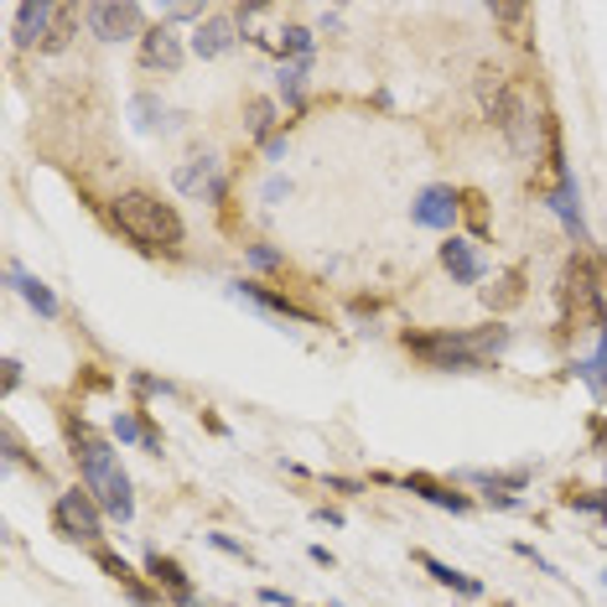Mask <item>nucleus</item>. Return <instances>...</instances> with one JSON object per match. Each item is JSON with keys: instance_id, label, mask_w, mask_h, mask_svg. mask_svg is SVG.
<instances>
[{"instance_id": "obj_1", "label": "nucleus", "mask_w": 607, "mask_h": 607, "mask_svg": "<svg viewBox=\"0 0 607 607\" xmlns=\"http://www.w3.org/2000/svg\"><path fill=\"white\" fill-rule=\"evenodd\" d=\"M68 447H73V462H79L83 489L94 493V504L125 525V519L136 514V493H130V478H125V468H119L115 447L99 442L83 421H68Z\"/></svg>"}, {"instance_id": "obj_2", "label": "nucleus", "mask_w": 607, "mask_h": 607, "mask_svg": "<svg viewBox=\"0 0 607 607\" xmlns=\"http://www.w3.org/2000/svg\"><path fill=\"white\" fill-rule=\"evenodd\" d=\"M110 224H115L136 250H151V255H176L182 239H187L172 203H161L157 193H140V187L136 193H119L115 203H110Z\"/></svg>"}, {"instance_id": "obj_3", "label": "nucleus", "mask_w": 607, "mask_h": 607, "mask_svg": "<svg viewBox=\"0 0 607 607\" xmlns=\"http://www.w3.org/2000/svg\"><path fill=\"white\" fill-rule=\"evenodd\" d=\"M405 348L432 369H483L509 348V328H442V333H405Z\"/></svg>"}, {"instance_id": "obj_4", "label": "nucleus", "mask_w": 607, "mask_h": 607, "mask_svg": "<svg viewBox=\"0 0 607 607\" xmlns=\"http://www.w3.org/2000/svg\"><path fill=\"white\" fill-rule=\"evenodd\" d=\"M478 99H483V115L504 130L519 157H535V146H540V119L529 115V99L519 94L509 83V73H499V68H483L478 73Z\"/></svg>"}, {"instance_id": "obj_5", "label": "nucleus", "mask_w": 607, "mask_h": 607, "mask_svg": "<svg viewBox=\"0 0 607 607\" xmlns=\"http://www.w3.org/2000/svg\"><path fill=\"white\" fill-rule=\"evenodd\" d=\"M79 26V5H53V0H26L16 5V42L21 47H42V53H62Z\"/></svg>"}, {"instance_id": "obj_6", "label": "nucleus", "mask_w": 607, "mask_h": 607, "mask_svg": "<svg viewBox=\"0 0 607 607\" xmlns=\"http://www.w3.org/2000/svg\"><path fill=\"white\" fill-rule=\"evenodd\" d=\"M83 16H89L99 42H140L151 32V26H146V5H136V0H99Z\"/></svg>"}, {"instance_id": "obj_7", "label": "nucleus", "mask_w": 607, "mask_h": 607, "mask_svg": "<svg viewBox=\"0 0 607 607\" xmlns=\"http://www.w3.org/2000/svg\"><path fill=\"white\" fill-rule=\"evenodd\" d=\"M53 529H58L62 540H99V529H104V509L94 504V493L89 489H68L58 493V504H53Z\"/></svg>"}, {"instance_id": "obj_8", "label": "nucleus", "mask_w": 607, "mask_h": 607, "mask_svg": "<svg viewBox=\"0 0 607 607\" xmlns=\"http://www.w3.org/2000/svg\"><path fill=\"white\" fill-rule=\"evenodd\" d=\"M229 291L239 296V301H250V307H260L265 317H280V322H301V328H312L317 317L307 312V307H296L291 296H280V291H265V286H255V280H234Z\"/></svg>"}, {"instance_id": "obj_9", "label": "nucleus", "mask_w": 607, "mask_h": 607, "mask_svg": "<svg viewBox=\"0 0 607 607\" xmlns=\"http://www.w3.org/2000/svg\"><path fill=\"white\" fill-rule=\"evenodd\" d=\"M457 214H462V197L451 193V187H426V193L411 203V218L421 224V229H451L457 224Z\"/></svg>"}, {"instance_id": "obj_10", "label": "nucleus", "mask_w": 607, "mask_h": 607, "mask_svg": "<svg viewBox=\"0 0 607 607\" xmlns=\"http://www.w3.org/2000/svg\"><path fill=\"white\" fill-rule=\"evenodd\" d=\"M172 182H176V187H182L187 197H208V203H218V197H224V172H218V161H214V157L182 161Z\"/></svg>"}, {"instance_id": "obj_11", "label": "nucleus", "mask_w": 607, "mask_h": 607, "mask_svg": "<svg viewBox=\"0 0 607 607\" xmlns=\"http://www.w3.org/2000/svg\"><path fill=\"white\" fill-rule=\"evenodd\" d=\"M182 58H187V53H182V42H176L172 26H151V32L140 37V68H151V73H157V68L161 73H176Z\"/></svg>"}, {"instance_id": "obj_12", "label": "nucleus", "mask_w": 607, "mask_h": 607, "mask_svg": "<svg viewBox=\"0 0 607 607\" xmlns=\"http://www.w3.org/2000/svg\"><path fill=\"white\" fill-rule=\"evenodd\" d=\"M146 571H151V587L167 592L172 603H193V597H197L193 582H187V571L176 566L172 556H161V550H146Z\"/></svg>"}, {"instance_id": "obj_13", "label": "nucleus", "mask_w": 607, "mask_h": 607, "mask_svg": "<svg viewBox=\"0 0 607 607\" xmlns=\"http://www.w3.org/2000/svg\"><path fill=\"white\" fill-rule=\"evenodd\" d=\"M550 208L561 214V224H566L571 234H576V244H587V224H582V193H576V176H571V167H561L556 172V193H550Z\"/></svg>"}, {"instance_id": "obj_14", "label": "nucleus", "mask_w": 607, "mask_h": 607, "mask_svg": "<svg viewBox=\"0 0 607 607\" xmlns=\"http://www.w3.org/2000/svg\"><path fill=\"white\" fill-rule=\"evenodd\" d=\"M94 561H99V571H104V576H110L115 587L130 592V603H136V607H157V592L146 587V582H140L136 571H130L125 561H119L115 550H94Z\"/></svg>"}, {"instance_id": "obj_15", "label": "nucleus", "mask_w": 607, "mask_h": 607, "mask_svg": "<svg viewBox=\"0 0 607 607\" xmlns=\"http://www.w3.org/2000/svg\"><path fill=\"white\" fill-rule=\"evenodd\" d=\"M400 489H405V493H421V499H432L436 509L472 514V499H468V493L447 489V483H436V478H426V472H411V478H400Z\"/></svg>"}, {"instance_id": "obj_16", "label": "nucleus", "mask_w": 607, "mask_h": 607, "mask_svg": "<svg viewBox=\"0 0 607 607\" xmlns=\"http://www.w3.org/2000/svg\"><path fill=\"white\" fill-rule=\"evenodd\" d=\"M442 265H447V275L457 286H478L483 280V260H478V250H472L468 239H447L442 244Z\"/></svg>"}, {"instance_id": "obj_17", "label": "nucleus", "mask_w": 607, "mask_h": 607, "mask_svg": "<svg viewBox=\"0 0 607 607\" xmlns=\"http://www.w3.org/2000/svg\"><path fill=\"white\" fill-rule=\"evenodd\" d=\"M234 32H239L234 16H208L203 26H197L193 53H197V58H218V53H229V47H234Z\"/></svg>"}, {"instance_id": "obj_18", "label": "nucleus", "mask_w": 607, "mask_h": 607, "mask_svg": "<svg viewBox=\"0 0 607 607\" xmlns=\"http://www.w3.org/2000/svg\"><path fill=\"white\" fill-rule=\"evenodd\" d=\"M5 275H11V286H16V291L26 296V301H32V307H37L42 317H58V296L47 291V286H42L37 275H26V271H21V265H16V260L5 265Z\"/></svg>"}, {"instance_id": "obj_19", "label": "nucleus", "mask_w": 607, "mask_h": 607, "mask_svg": "<svg viewBox=\"0 0 607 607\" xmlns=\"http://www.w3.org/2000/svg\"><path fill=\"white\" fill-rule=\"evenodd\" d=\"M421 566L432 571L442 587H451L457 597H483V582H472L468 571H457V566H447V561H436V556H421Z\"/></svg>"}, {"instance_id": "obj_20", "label": "nucleus", "mask_w": 607, "mask_h": 607, "mask_svg": "<svg viewBox=\"0 0 607 607\" xmlns=\"http://www.w3.org/2000/svg\"><path fill=\"white\" fill-rule=\"evenodd\" d=\"M110 432H115L119 442H140V447H146V451H161V432H151V426H146L140 415H130V411H119V415H115V426H110Z\"/></svg>"}, {"instance_id": "obj_21", "label": "nucleus", "mask_w": 607, "mask_h": 607, "mask_svg": "<svg viewBox=\"0 0 607 607\" xmlns=\"http://www.w3.org/2000/svg\"><path fill=\"white\" fill-rule=\"evenodd\" d=\"M468 483H478V489H489V499H499V489H529V468H514V472H462Z\"/></svg>"}, {"instance_id": "obj_22", "label": "nucleus", "mask_w": 607, "mask_h": 607, "mask_svg": "<svg viewBox=\"0 0 607 607\" xmlns=\"http://www.w3.org/2000/svg\"><path fill=\"white\" fill-rule=\"evenodd\" d=\"M307 73H312V58H301V62H280V99L286 104H301V89H307Z\"/></svg>"}, {"instance_id": "obj_23", "label": "nucleus", "mask_w": 607, "mask_h": 607, "mask_svg": "<svg viewBox=\"0 0 607 607\" xmlns=\"http://www.w3.org/2000/svg\"><path fill=\"white\" fill-rule=\"evenodd\" d=\"M280 58L286 62L312 58V32H307V26H286V32H280Z\"/></svg>"}, {"instance_id": "obj_24", "label": "nucleus", "mask_w": 607, "mask_h": 607, "mask_svg": "<svg viewBox=\"0 0 607 607\" xmlns=\"http://www.w3.org/2000/svg\"><path fill=\"white\" fill-rule=\"evenodd\" d=\"M0 436H5V462H11V468H32V472H37V478H42V462H32V457L21 451V432H16V426H11V421L0 426Z\"/></svg>"}, {"instance_id": "obj_25", "label": "nucleus", "mask_w": 607, "mask_h": 607, "mask_svg": "<svg viewBox=\"0 0 607 607\" xmlns=\"http://www.w3.org/2000/svg\"><path fill=\"white\" fill-rule=\"evenodd\" d=\"M271 125H275V104L271 99H255V104H250V130H255L260 140H271Z\"/></svg>"}, {"instance_id": "obj_26", "label": "nucleus", "mask_w": 607, "mask_h": 607, "mask_svg": "<svg viewBox=\"0 0 607 607\" xmlns=\"http://www.w3.org/2000/svg\"><path fill=\"white\" fill-rule=\"evenodd\" d=\"M493 21H504L514 37H519V26L529 21V5H493Z\"/></svg>"}, {"instance_id": "obj_27", "label": "nucleus", "mask_w": 607, "mask_h": 607, "mask_svg": "<svg viewBox=\"0 0 607 607\" xmlns=\"http://www.w3.org/2000/svg\"><path fill=\"white\" fill-rule=\"evenodd\" d=\"M571 509H587V514H603L607 519V493H566Z\"/></svg>"}, {"instance_id": "obj_28", "label": "nucleus", "mask_w": 607, "mask_h": 607, "mask_svg": "<svg viewBox=\"0 0 607 607\" xmlns=\"http://www.w3.org/2000/svg\"><path fill=\"white\" fill-rule=\"evenodd\" d=\"M250 265H255V271H275V265H280V255H275V250H265V244H250Z\"/></svg>"}, {"instance_id": "obj_29", "label": "nucleus", "mask_w": 607, "mask_h": 607, "mask_svg": "<svg viewBox=\"0 0 607 607\" xmlns=\"http://www.w3.org/2000/svg\"><path fill=\"white\" fill-rule=\"evenodd\" d=\"M208 546H218L224 556H239V561H250V550L239 546V540H229V535H208Z\"/></svg>"}, {"instance_id": "obj_30", "label": "nucleus", "mask_w": 607, "mask_h": 607, "mask_svg": "<svg viewBox=\"0 0 607 607\" xmlns=\"http://www.w3.org/2000/svg\"><path fill=\"white\" fill-rule=\"evenodd\" d=\"M16 390H21V364L5 358V394H16Z\"/></svg>"}, {"instance_id": "obj_31", "label": "nucleus", "mask_w": 607, "mask_h": 607, "mask_svg": "<svg viewBox=\"0 0 607 607\" xmlns=\"http://www.w3.org/2000/svg\"><path fill=\"white\" fill-rule=\"evenodd\" d=\"M265 157H271V161L286 157V136H271V140H265Z\"/></svg>"}, {"instance_id": "obj_32", "label": "nucleus", "mask_w": 607, "mask_h": 607, "mask_svg": "<svg viewBox=\"0 0 607 607\" xmlns=\"http://www.w3.org/2000/svg\"><path fill=\"white\" fill-rule=\"evenodd\" d=\"M197 16V5H167V21H187Z\"/></svg>"}, {"instance_id": "obj_33", "label": "nucleus", "mask_w": 607, "mask_h": 607, "mask_svg": "<svg viewBox=\"0 0 607 607\" xmlns=\"http://www.w3.org/2000/svg\"><path fill=\"white\" fill-rule=\"evenodd\" d=\"M260 597H265V603H271V607H291V597H286V592H275V587H265V592H260Z\"/></svg>"}, {"instance_id": "obj_34", "label": "nucleus", "mask_w": 607, "mask_h": 607, "mask_svg": "<svg viewBox=\"0 0 607 607\" xmlns=\"http://www.w3.org/2000/svg\"><path fill=\"white\" fill-rule=\"evenodd\" d=\"M499 607H504V603H499Z\"/></svg>"}]
</instances>
